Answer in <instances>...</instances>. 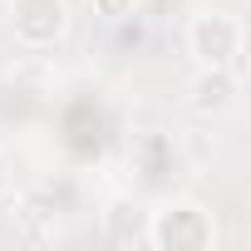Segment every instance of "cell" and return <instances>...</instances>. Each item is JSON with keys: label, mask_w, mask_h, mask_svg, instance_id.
Here are the masks:
<instances>
[{"label": "cell", "mask_w": 251, "mask_h": 251, "mask_svg": "<svg viewBox=\"0 0 251 251\" xmlns=\"http://www.w3.org/2000/svg\"><path fill=\"white\" fill-rule=\"evenodd\" d=\"M143 241L158 246V251H207V246L217 241V222H212V212H202L197 202H177V207L153 212Z\"/></svg>", "instance_id": "6da1fadb"}, {"label": "cell", "mask_w": 251, "mask_h": 251, "mask_svg": "<svg viewBox=\"0 0 251 251\" xmlns=\"http://www.w3.org/2000/svg\"><path fill=\"white\" fill-rule=\"evenodd\" d=\"M187 50L202 69H236L241 59V20L226 10H207L187 25Z\"/></svg>", "instance_id": "7a4b0ae2"}, {"label": "cell", "mask_w": 251, "mask_h": 251, "mask_svg": "<svg viewBox=\"0 0 251 251\" xmlns=\"http://www.w3.org/2000/svg\"><path fill=\"white\" fill-rule=\"evenodd\" d=\"M10 30L25 50H50L69 30V5L64 0H10Z\"/></svg>", "instance_id": "3957f363"}, {"label": "cell", "mask_w": 251, "mask_h": 251, "mask_svg": "<svg viewBox=\"0 0 251 251\" xmlns=\"http://www.w3.org/2000/svg\"><path fill=\"white\" fill-rule=\"evenodd\" d=\"M187 103H192V113H202V118L226 113V108L236 103V69H202V74L192 79V89H187Z\"/></svg>", "instance_id": "277c9868"}, {"label": "cell", "mask_w": 251, "mask_h": 251, "mask_svg": "<svg viewBox=\"0 0 251 251\" xmlns=\"http://www.w3.org/2000/svg\"><path fill=\"white\" fill-rule=\"evenodd\" d=\"M99 5V15H108V20H128L133 15V0H94Z\"/></svg>", "instance_id": "5b68a950"}, {"label": "cell", "mask_w": 251, "mask_h": 251, "mask_svg": "<svg viewBox=\"0 0 251 251\" xmlns=\"http://www.w3.org/2000/svg\"><path fill=\"white\" fill-rule=\"evenodd\" d=\"M5 182H10V173H5V158H0V197H5Z\"/></svg>", "instance_id": "8992f818"}]
</instances>
